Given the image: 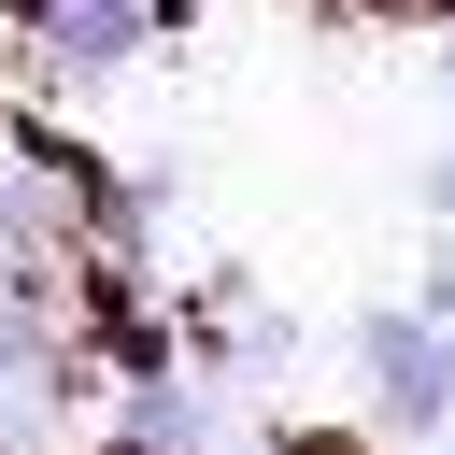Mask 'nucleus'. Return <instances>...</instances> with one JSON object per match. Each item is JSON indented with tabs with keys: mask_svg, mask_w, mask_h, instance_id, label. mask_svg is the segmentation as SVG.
Returning <instances> with one entry per match:
<instances>
[{
	"mask_svg": "<svg viewBox=\"0 0 455 455\" xmlns=\"http://www.w3.org/2000/svg\"><path fill=\"white\" fill-rule=\"evenodd\" d=\"M185 28V0H0V57L14 85H114Z\"/></svg>",
	"mask_w": 455,
	"mask_h": 455,
	"instance_id": "f257e3e1",
	"label": "nucleus"
},
{
	"mask_svg": "<svg viewBox=\"0 0 455 455\" xmlns=\"http://www.w3.org/2000/svg\"><path fill=\"white\" fill-rule=\"evenodd\" d=\"M341 370H355V412H370L384 441H441V427H455V341H441L412 299H370V313L341 327Z\"/></svg>",
	"mask_w": 455,
	"mask_h": 455,
	"instance_id": "f03ea898",
	"label": "nucleus"
},
{
	"mask_svg": "<svg viewBox=\"0 0 455 455\" xmlns=\"http://www.w3.org/2000/svg\"><path fill=\"white\" fill-rule=\"evenodd\" d=\"M412 313H427V327H441V341H455V242H441V256H427V284H412Z\"/></svg>",
	"mask_w": 455,
	"mask_h": 455,
	"instance_id": "7ed1b4c3",
	"label": "nucleus"
},
{
	"mask_svg": "<svg viewBox=\"0 0 455 455\" xmlns=\"http://www.w3.org/2000/svg\"><path fill=\"white\" fill-rule=\"evenodd\" d=\"M427 213H441V242H455V156H427Z\"/></svg>",
	"mask_w": 455,
	"mask_h": 455,
	"instance_id": "20e7f679",
	"label": "nucleus"
},
{
	"mask_svg": "<svg viewBox=\"0 0 455 455\" xmlns=\"http://www.w3.org/2000/svg\"><path fill=\"white\" fill-rule=\"evenodd\" d=\"M441 85H455V14H441Z\"/></svg>",
	"mask_w": 455,
	"mask_h": 455,
	"instance_id": "39448f33",
	"label": "nucleus"
},
{
	"mask_svg": "<svg viewBox=\"0 0 455 455\" xmlns=\"http://www.w3.org/2000/svg\"><path fill=\"white\" fill-rule=\"evenodd\" d=\"M0 455H43V441H14V427H0Z\"/></svg>",
	"mask_w": 455,
	"mask_h": 455,
	"instance_id": "423d86ee",
	"label": "nucleus"
},
{
	"mask_svg": "<svg viewBox=\"0 0 455 455\" xmlns=\"http://www.w3.org/2000/svg\"><path fill=\"white\" fill-rule=\"evenodd\" d=\"M441 455H455V427H441Z\"/></svg>",
	"mask_w": 455,
	"mask_h": 455,
	"instance_id": "0eeeda50",
	"label": "nucleus"
}]
</instances>
